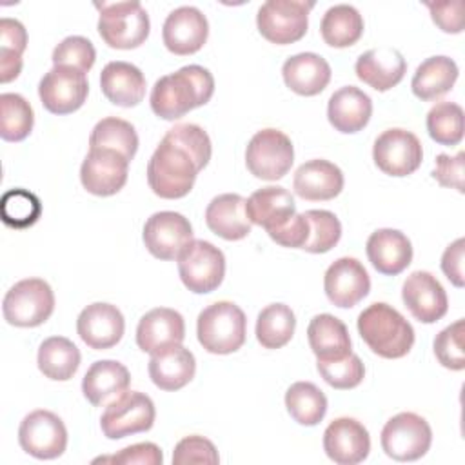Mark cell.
<instances>
[{
  "mask_svg": "<svg viewBox=\"0 0 465 465\" xmlns=\"http://www.w3.org/2000/svg\"><path fill=\"white\" fill-rule=\"evenodd\" d=\"M211 138L196 124L171 127L147 163L151 191L165 200L183 198L191 193L198 173L211 160Z\"/></svg>",
  "mask_w": 465,
  "mask_h": 465,
  "instance_id": "1",
  "label": "cell"
},
{
  "mask_svg": "<svg viewBox=\"0 0 465 465\" xmlns=\"http://www.w3.org/2000/svg\"><path fill=\"white\" fill-rule=\"evenodd\" d=\"M214 93V78L202 65H183L176 73L158 78L151 91V109L163 120H178L205 105Z\"/></svg>",
  "mask_w": 465,
  "mask_h": 465,
  "instance_id": "2",
  "label": "cell"
},
{
  "mask_svg": "<svg viewBox=\"0 0 465 465\" xmlns=\"http://www.w3.org/2000/svg\"><path fill=\"white\" fill-rule=\"evenodd\" d=\"M356 325L361 340L381 358H403L414 345L412 325L389 303H371L360 312Z\"/></svg>",
  "mask_w": 465,
  "mask_h": 465,
  "instance_id": "3",
  "label": "cell"
},
{
  "mask_svg": "<svg viewBox=\"0 0 465 465\" xmlns=\"http://www.w3.org/2000/svg\"><path fill=\"white\" fill-rule=\"evenodd\" d=\"M247 318L243 311L227 300L207 305L196 320L200 345L211 354H231L245 343Z\"/></svg>",
  "mask_w": 465,
  "mask_h": 465,
  "instance_id": "4",
  "label": "cell"
},
{
  "mask_svg": "<svg viewBox=\"0 0 465 465\" xmlns=\"http://www.w3.org/2000/svg\"><path fill=\"white\" fill-rule=\"evenodd\" d=\"M96 7L100 9L98 33L109 47L136 49L147 40L151 22L140 2H102Z\"/></svg>",
  "mask_w": 465,
  "mask_h": 465,
  "instance_id": "5",
  "label": "cell"
},
{
  "mask_svg": "<svg viewBox=\"0 0 465 465\" xmlns=\"http://www.w3.org/2000/svg\"><path fill=\"white\" fill-rule=\"evenodd\" d=\"M54 311V292L42 278L16 282L4 296V320L15 327H38Z\"/></svg>",
  "mask_w": 465,
  "mask_h": 465,
  "instance_id": "6",
  "label": "cell"
},
{
  "mask_svg": "<svg viewBox=\"0 0 465 465\" xmlns=\"http://www.w3.org/2000/svg\"><path fill=\"white\" fill-rule=\"evenodd\" d=\"M312 2L302 0H267L260 5L256 25L260 35L276 45H287L305 36Z\"/></svg>",
  "mask_w": 465,
  "mask_h": 465,
  "instance_id": "7",
  "label": "cell"
},
{
  "mask_svg": "<svg viewBox=\"0 0 465 465\" xmlns=\"http://www.w3.org/2000/svg\"><path fill=\"white\" fill-rule=\"evenodd\" d=\"M294 162L291 138L278 129H262L247 143L245 163L252 176L267 182L283 178Z\"/></svg>",
  "mask_w": 465,
  "mask_h": 465,
  "instance_id": "8",
  "label": "cell"
},
{
  "mask_svg": "<svg viewBox=\"0 0 465 465\" xmlns=\"http://www.w3.org/2000/svg\"><path fill=\"white\" fill-rule=\"evenodd\" d=\"M176 260L182 283L194 294L213 292L223 282L225 256L211 242L193 240Z\"/></svg>",
  "mask_w": 465,
  "mask_h": 465,
  "instance_id": "9",
  "label": "cell"
},
{
  "mask_svg": "<svg viewBox=\"0 0 465 465\" xmlns=\"http://www.w3.org/2000/svg\"><path fill=\"white\" fill-rule=\"evenodd\" d=\"M156 411L153 400L138 391H125L105 405L100 427L105 438L122 440L145 432L154 425Z\"/></svg>",
  "mask_w": 465,
  "mask_h": 465,
  "instance_id": "10",
  "label": "cell"
},
{
  "mask_svg": "<svg viewBox=\"0 0 465 465\" xmlns=\"http://www.w3.org/2000/svg\"><path fill=\"white\" fill-rule=\"evenodd\" d=\"M381 449L396 461H414L427 454L432 430L425 418L416 412H400L381 429Z\"/></svg>",
  "mask_w": 465,
  "mask_h": 465,
  "instance_id": "11",
  "label": "cell"
},
{
  "mask_svg": "<svg viewBox=\"0 0 465 465\" xmlns=\"http://www.w3.org/2000/svg\"><path fill=\"white\" fill-rule=\"evenodd\" d=\"M372 160L381 173L401 178L412 174L421 165L423 149L414 133L392 127L374 140Z\"/></svg>",
  "mask_w": 465,
  "mask_h": 465,
  "instance_id": "12",
  "label": "cell"
},
{
  "mask_svg": "<svg viewBox=\"0 0 465 465\" xmlns=\"http://www.w3.org/2000/svg\"><path fill=\"white\" fill-rule=\"evenodd\" d=\"M18 443L22 450L38 460H53L64 454L67 447V429L60 416L38 409L29 412L18 427Z\"/></svg>",
  "mask_w": 465,
  "mask_h": 465,
  "instance_id": "13",
  "label": "cell"
},
{
  "mask_svg": "<svg viewBox=\"0 0 465 465\" xmlns=\"http://www.w3.org/2000/svg\"><path fill=\"white\" fill-rule=\"evenodd\" d=\"M87 93L89 84L85 73L67 65H53L38 84L40 102L53 114L78 111L84 105Z\"/></svg>",
  "mask_w": 465,
  "mask_h": 465,
  "instance_id": "14",
  "label": "cell"
},
{
  "mask_svg": "<svg viewBox=\"0 0 465 465\" xmlns=\"http://www.w3.org/2000/svg\"><path fill=\"white\" fill-rule=\"evenodd\" d=\"M129 160L118 151L94 147L89 149L80 167L84 189L94 196H113L127 182Z\"/></svg>",
  "mask_w": 465,
  "mask_h": 465,
  "instance_id": "15",
  "label": "cell"
},
{
  "mask_svg": "<svg viewBox=\"0 0 465 465\" xmlns=\"http://www.w3.org/2000/svg\"><path fill=\"white\" fill-rule=\"evenodd\" d=\"M142 238L154 258L176 260L193 242V227L183 214L160 211L147 218Z\"/></svg>",
  "mask_w": 465,
  "mask_h": 465,
  "instance_id": "16",
  "label": "cell"
},
{
  "mask_svg": "<svg viewBox=\"0 0 465 465\" xmlns=\"http://www.w3.org/2000/svg\"><path fill=\"white\" fill-rule=\"evenodd\" d=\"M323 289L332 305L351 309L369 294L371 278L361 262L351 256H341L325 271Z\"/></svg>",
  "mask_w": 465,
  "mask_h": 465,
  "instance_id": "17",
  "label": "cell"
},
{
  "mask_svg": "<svg viewBox=\"0 0 465 465\" xmlns=\"http://www.w3.org/2000/svg\"><path fill=\"white\" fill-rule=\"evenodd\" d=\"M209 36V22L205 15L193 5H182L171 11L162 27L165 47L178 54L187 56L203 47Z\"/></svg>",
  "mask_w": 465,
  "mask_h": 465,
  "instance_id": "18",
  "label": "cell"
},
{
  "mask_svg": "<svg viewBox=\"0 0 465 465\" xmlns=\"http://www.w3.org/2000/svg\"><path fill=\"white\" fill-rule=\"evenodd\" d=\"M401 298L411 314L421 323H434L447 314L449 300L443 285L429 271H414L401 287Z\"/></svg>",
  "mask_w": 465,
  "mask_h": 465,
  "instance_id": "19",
  "label": "cell"
},
{
  "mask_svg": "<svg viewBox=\"0 0 465 465\" xmlns=\"http://www.w3.org/2000/svg\"><path fill=\"white\" fill-rule=\"evenodd\" d=\"M125 331L124 314L116 305L105 302H94L87 305L76 320V332L82 341L94 349L105 351L114 347Z\"/></svg>",
  "mask_w": 465,
  "mask_h": 465,
  "instance_id": "20",
  "label": "cell"
},
{
  "mask_svg": "<svg viewBox=\"0 0 465 465\" xmlns=\"http://www.w3.org/2000/svg\"><path fill=\"white\" fill-rule=\"evenodd\" d=\"M323 450L338 465H356L371 452V436L354 418H336L323 432Z\"/></svg>",
  "mask_w": 465,
  "mask_h": 465,
  "instance_id": "21",
  "label": "cell"
},
{
  "mask_svg": "<svg viewBox=\"0 0 465 465\" xmlns=\"http://www.w3.org/2000/svg\"><path fill=\"white\" fill-rule=\"evenodd\" d=\"M185 338L183 316L169 307H156L145 312L136 327V345L149 354H156L171 345H180Z\"/></svg>",
  "mask_w": 465,
  "mask_h": 465,
  "instance_id": "22",
  "label": "cell"
},
{
  "mask_svg": "<svg viewBox=\"0 0 465 465\" xmlns=\"http://www.w3.org/2000/svg\"><path fill=\"white\" fill-rule=\"evenodd\" d=\"M341 169L322 158L302 163L292 178L294 193L309 202H325L336 198L343 189Z\"/></svg>",
  "mask_w": 465,
  "mask_h": 465,
  "instance_id": "23",
  "label": "cell"
},
{
  "mask_svg": "<svg viewBox=\"0 0 465 465\" xmlns=\"http://www.w3.org/2000/svg\"><path fill=\"white\" fill-rule=\"evenodd\" d=\"M354 71L363 84L383 93L403 80L407 62L394 47H376L358 56Z\"/></svg>",
  "mask_w": 465,
  "mask_h": 465,
  "instance_id": "24",
  "label": "cell"
},
{
  "mask_svg": "<svg viewBox=\"0 0 465 465\" xmlns=\"http://www.w3.org/2000/svg\"><path fill=\"white\" fill-rule=\"evenodd\" d=\"M365 251L372 267L385 276L403 272L412 262L411 240L398 229L374 231L367 240Z\"/></svg>",
  "mask_w": 465,
  "mask_h": 465,
  "instance_id": "25",
  "label": "cell"
},
{
  "mask_svg": "<svg viewBox=\"0 0 465 465\" xmlns=\"http://www.w3.org/2000/svg\"><path fill=\"white\" fill-rule=\"evenodd\" d=\"M147 369L151 381L158 389L178 391L194 378L196 360L194 354L180 343L151 354Z\"/></svg>",
  "mask_w": 465,
  "mask_h": 465,
  "instance_id": "26",
  "label": "cell"
},
{
  "mask_svg": "<svg viewBox=\"0 0 465 465\" xmlns=\"http://www.w3.org/2000/svg\"><path fill=\"white\" fill-rule=\"evenodd\" d=\"M247 200L236 193L214 196L205 209L207 227L220 238L236 242L251 232V220L245 211Z\"/></svg>",
  "mask_w": 465,
  "mask_h": 465,
  "instance_id": "27",
  "label": "cell"
},
{
  "mask_svg": "<svg viewBox=\"0 0 465 465\" xmlns=\"http://www.w3.org/2000/svg\"><path fill=\"white\" fill-rule=\"evenodd\" d=\"M372 114V102L367 93L354 85L334 91L327 104V118L331 125L345 134L361 131Z\"/></svg>",
  "mask_w": 465,
  "mask_h": 465,
  "instance_id": "28",
  "label": "cell"
},
{
  "mask_svg": "<svg viewBox=\"0 0 465 465\" xmlns=\"http://www.w3.org/2000/svg\"><path fill=\"white\" fill-rule=\"evenodd\" d=\"M245 211L251 223L263 227L269 234L296 214V205L292 194L285 187L267 185L247 198Z\"/></svg>",
  "mask_w": 465,
  "mask_h": 465,
  "instance_id": "29",
  "label": "cell"
},
{
  "mask_svg": "<svg viewBox=\"0 0 465 465\" xmlns=\"http://www.w3.org/2000/svg\"><path fill=\"white\" fill-rule=\"evenodd\" d=\"M285 85L300 96L320 94L331 82L329 62L316 53H298L283 62Z\"/></svg>",
  "mask_w": 465,
  "mask_h": 465,
  "instance_id": "30",
  "label": "cell"
},
{
  "mask_svg": "<svg viewBox=\"0 0 465 465\" xmlns=\"http://www.w3.org/2000/svg\"><path fill=\"white\" fill-rule=\"evenodd\" d=\"M131 374L127 367L116 360H98L91 363L82 380V392L94 407L107 405L127 391Z\"/></svg>",
  "mask_w": 465,
  "mask_h": 465,
  "instance_id": "31",
  "label": "cell"
},
{
  "mask_svg": "<svg viewBox=\"0 0 465 465\" xmlns=\"http://www.w3.org/2000/svg\"><path fill=\"white\" fill-rule=\"evenodd\" d=\"M104 96L120 107H134L145 96V76L129 62H109L100 73Z\"/></svg>",
  "mask_w": 465,
  "mask_h": 465,
  "instance_id": "32",
  "label": "cell"
},
{
  "mask_svg": "<svg viewBox=\"0 0 465 465\" xmlns=\"http://www.w3.org/2000/svg\"><path fill=\"white\" fill-rule=\"evenodd\" d=\"M309 347L314 352L316 360L331 361L349 356L351 336L345 323L332 314H316L307 327Z\"/></svg>",
  "mask_w": 465,
  "mask_h": 465,
  "instance_id": "33",
  "label": "cell"
},
{
  "mask_svg": "<svg viewBox=\"0 0 465 465\" xmlns=\"http://www.w3.org/2000/svg\"><path fill=\"white\" fill-rule=\"evenodd\" d=\"M458 80V65L452 58L438 54L423 60L411 80V89L421 102H432L449 93Z\"/></svg>",
  "mask_w": 465,
  "mask_h": 465,
  "instance_id": "34",
  "label": "cell"
},
{
  "mask_svg": "<svg viewBox=\"0 0 465 465\" xmlns=\"http://www.w3.org/2000/svg\"><path fill=\"white\" fill-rule=\"evenodd\" d=\"M38 369L40 372L54 381L71 380L80 367L78 347L64 336L45 338L38 347Z\"/></svg>",
  "mask_w": 465,
  "mask_h": 465,
  "instance_id": "35",
  "label": "cell"
},
{
  "mask_svg": "<svg viewBox=\"0 0 465 465\" xmlns=\"http://www.w3.org/2000/svg\"><path fill=\"white\" fill-rule=\"evenodd\" d=\"M322 38L331 47H351L363 35V16L349 4H338L325 11L320 24Z\"/></svg>",
  "mask_w": 465,
  "mask_h": 465,
  "instance_id": "36",
  "label": "cell"
},
{
  "mask_svg": "<svg viewBox=\"0 0 465 465\" xmlns=\"http://www.w3.org/2000/svg\"><path fill=\"white\" fill-rule=\"evenodd\" d=\"M294 329V312L285 303H271L263 307L256 318V340L265 349H280L287 345Z\"/></svg>",
  "mask_w": 465,
  "mask_h": 465,
  "instance_id": "37",
  "label": "cell"
},
{
  "mask_svg": "<svg viewBox=\"0 0 465 465\" xmlns=\"http://www.w3.org/2000/svg\"><path fill=\"white\" fill-rule=\"evenodd\" d=\"M285 407L296 423L312 427L325 418L327 398L314 383L296 381L285 392Z\"/></svg>",
  "mask_w": 465,
  "mask_h": 465,
  "instance_id": "38",
  "label": "cell"
},
{
  "mask_svg": "<svg viewBox=\"0 0 465 465\" xmlns=\"http://www.w3.org/2000/svg\"><path fill=\"white\" fill-rule=\"evenodd\" d=\"M94 147L118 151L131 162L138 151V134L131 122L116 116H107L96 122V125L91 131L89 149Z\"/></svg>",
  "mask_w": 465,
  "mask_h": 465,
  "instance_id": "39",
  "label": "cell"
},
{
  "mask_svg": "<svg viewBox=\"0 0 465 465\" xmlns=\"http://www.w3.org/2000/svg\"><path fill=\"white\" fill-rule=\"evenodd\" d=\"M0 136L5 142H22L29 136L35 124L31 104L16 93L0 94Z\"/></svg>",
  "mask_w": 465,
  "mask_h": 465,
  "instance_id": "40",
  "label": "cell"
},
{
  "mask_svg": "<svg viewBox=\"0 0 465 465\" xmlns=\"http://www.w3.org/2000/svg\"><path fill=\"white\" fill-rule=\"evenodd\" d=\"M429 136L440 145H458L463 138V109L454 102H440L427 113Z\"/></svg>",
  "mask_w": 465,
  "mask_h": 465,
  "instance_id": "41",
  "label": "cell"
},
{
  "mask_svg": "<svg viewBox=\"0 0 465 465\" xmlns=\"http://www.w3.org/2000/svg\"><path fill=\"white\" fill-rule=\"evenodd\" d=\"M2 222L13 229H25L38 222L42 203L36 194L25 189H9L2 196Z\"/></svg>",
  "mask_w": 465,
  "mask_h": 465,
  "instance_id": "42",
  "label": "cell"
},
{
  "mask_svg": "<svg viewBox=\"0 0 465 465\" xmlns=\"http://www.w3.org/2000/svg\"><path fill=\"white\" fill-rule=\"evenodd\" d=\"M303 216L309 222V238L302 249L312 254L331 251L341 238V223L334 213L325 209L305 211Z\"/></svg>",
  "mask_w": 465,
  "mask_h": 465,
  "instance_id": "43",
  "label": "cell"
},
{
  "mask_svg": "<svg viewBox=\"0 0 465 465\" xmlns=\"http://www.w3.org/2000/svg\"><path fill=\"white\" fill-rule=\"evenodd\" d=\"M316 369L325 383L340 391H349L358 387L365 376V365L360 360V356L354 352L340 360H331V361L318 360Z\"/></svg>",
  "mask_w": 465,
  "mask_h": 465,
  "instance_id": "44",
  "label": "cell"
},
{
  "mask_svg": "<svg viewBox=\"0 0 465 465\" xmlns=\"http://www.w3.org/2000/svg\"><path fill=\"white\" fill-rule=\"evenodd\" d=\"M463 327L465 322L460 318L434 338V354L438 361L450 371L465 369V352H463Z\"/></svg>",
  "mask_w": 465,
  "mask_h": 465,
  "instance_id": "45",
  "label": "cell"
},
{
  "mask_svg": "<svg viewBox=\"0 0 465 465\" xmlns=\"http://www.w3.org/2000/svg\"><path fill=\"white\" fill-rule=\"evenodd\" d=\"M53 65L74 67L82 73H87L96 60V49L91 40L85 36H67L53 49Z\"/></svg>",
  "mask_w": 465,
  "mask_h": 465,
  "instance_id": "46",
  "label": "cell"
},
{
  "mask_svg": "<svg viewBox=\"0 0 465 465\" xmlns=\"http://www.w3.org/2000/svg\"><path fill=\"white\" fill-rule=\"evenodd\" d=\"M220 456L214 443L203 436L193 434L182 438L173 452L174 465H187V463H218Z\"/></svg>",
  "mask_w": 465,
  "mask_h": 465,
  "instance_id": "47",
  "label": "cell"
},
{
  "mask_svg": "<svg viewBox=\"0 0 465 465\" xmlns=\"http://www.w3.org/2000/svg\"><path fill=\"white\" fill-rule=\"evenodd\" d=\"M102 461H109V463H118V465H162L163 461V454L162 449L156 443L151 441H142V443H134L129 445L125 449H122L118 454L109 456V458H102Z\"/></svg>",
  "mask_w": 465,
  "mask_h": 465,
  "instance_id": "48",
  "label": "cell"
},
{
  "mask_svg": "<svg viewBox=\"0 0 465 465\" xmlns=\"http://www.w3.org/2000/svg\"><path fill=\"white\" fill-rule=\"evenodd\" d=\"M27 45V31L16 18L0 20V58H22Z\"/></svg>",
  "mask_w": 465,
  "mask_h": 465,
  "instance_id": "49",
  "label": "cell"
},
{
  "mask_svg": "<svg viewBox=\"0 0 465 465\" xmlns=\"http://www.w3.org/2000/svg\"><path fill=\"white\" fill-rule=\"evenodd\" d=\"M463 151H460L456 156L450 154H438L436 156V165L432 171V176L436 182L443 187L456 189L458 193H463Z\"/></svg>",
  "mask_w": 465,
  "mask_h": 465,
  "instance_id": "50",
  "label": "cell"
},
{
  "mask_svg": "<svg viewBox=\"0 0 465 465\" xmlns=\"http://www.w3.org/2000/svg\"><path fill=\"white\" fill-rule=\"evenodd\" d=\"M271 240L282 247L302 249L309 238V222L303 214H294L282 227L269 232Z\"/></svg>",
  "mask_w": 465,
  "mask_h": 465,
  "instance_id": "51",
  "label": "cell"
},
{
  "mask_svg": "<svg viewBox=\"0 0 465 465\" xmlns=\"http://www.w3.org/2000/svg\"><path fill=\"white\" fill-rule=\"evenodd\" d=\"M432 22L445 33H461L463 31V4L461 0L452 2H438V4H427Z\"/></svg>",
  "mask_w": 465,
  "mask_h": 465,
  "instance_id": "52",
  "label": "cell"
},
{
  "mask_svg": "<svg viewBox=\"0 0 465 465\" xmlns=\"http://www.w3.org/2000/svg\"><path fill=\"white\" fill-rule=\"evenodd\" d=\"M463 254L465 240L458 238L445 249L441 256V271L456 287H463Z\"/></svg>",
  "mask_w": 465,
  "mask_h": 465,
  "instance_id": "53",
  "label": "cell"
}]
</instances>
